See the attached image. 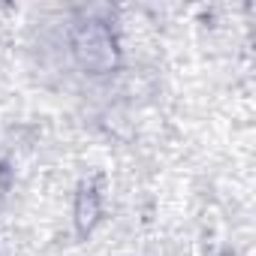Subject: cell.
Masks as SVG:
<instances>
[{"label":"cell","instance_id":"obj_2","mask_svg":"<svg viewBox=\"0 0 256 256\" xmlns=\"http://www.w3.org/2000/svg\"><path fill=\"white\" fill-rule=\"evenodd\" d=\"M100 214V202H96V193L94 190H82L78 196V208H76V223H78V232H88L94 226Z\"/></svg>","mask_w":256,"mask_h":256},{"label":"cell","instance_id":"obj_1","mask_svg":"<svg viewBox=\"0 0 256 256\" xmlns=\"http://www.w3.org/2000/svg\"><path fill=\"white\" fill-rule=\"evenodd\" d=\"M78 58L88 70H108L114 64V46H112V36L106 34V28L100 24H90L88 30H82L78 36Z\"/></svg>","mask_w":256,"mask_h":256}]
</instances>
